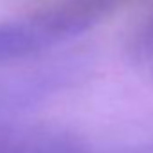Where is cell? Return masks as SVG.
<instances>
[{
    "label": "cell",
    "mask_w": 153,
    "mask_h": 153,
    "mask_svg": "<svg viewBox=\"0 0 153 153\" xmlns=\"http://www.w3.org/2000/svg\"><path fill=\"white\" fill-rule=\"evenodd\" d=\"M0 153H83L78 142L51 131H29L0 142Z\"/></svg>",
    "instance_id": "1"
},
{
    "label": "cell",
    "mask_w": 153,
    "mask_h": 153,
    "mask_svg": "<svg viewBox=\"0 0 153 153\" xmlns=\"http://www.w3.org/2000/svg\"><path fill=\"white\" fill-rule=\"evenodd\" d=\"M148 49H149V54H151V58H153V27H151L149 36H148Z\"/></svg>",
    "instance_id": "2"
}]
</instances>
